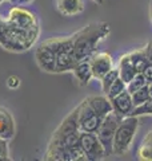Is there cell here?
<instances>
[{"label": "cell", "mask_w": 152, "mask_h": 161, "mask_svg": "<svg viewBox=\"0 0 152 161\" xmlns=\"http://www.w3.org/2000/svg\"><path fill=\"white\" fill-rule=\"evenodd\" d=\"M78 59L73 50V35L65 38H58V51L55 62V73L72 71Z\"/></svg>", "instance_id": "5"}, {"label": "cell", "mask_w": 152, "mask_h": 161, "mask_svg": "<svg viewBox=\"0 0 152 161\" xmlns=\"http://www.w3.org/2000/svg\"><path fill=\"white\" fill-rule=\"evenodd\" d=\"M143 141H145V142H149V144H152V130H149L148 134L145 136V138H144Z\"/></svg>", "instance_id": "28"}, {"label": "cell", "mask_w": 152, "mask_h": 161, "mask_svg": "<svg viewBox=\"0 0 152 161\" xmlns=\"http://www.w3.org/2000/svg\"><path fill=\"white\" fill-rule=\"evenodd\" d=\"M145 85H147V80H145L144 74L138 73L128 83H127V90H128L129 93H134V92H136V90H139L140 87L145 86Z\"/></svg>", "instance_id": "20"}, {"label": "cell", "mask_w": 152, "mask_h": 161, "mask_svg": "<svg viewBox=\"0 0 152 161\" xmlns=\"http://www.w3.org/2000/svg\"><path fill=\"white\" fill-rule=\"evenodd\" d=\"M89 64H91V69H92L94 78L98 80H100L109 70H112L115 67L112 57L105 51H100V53L96 51L89 58Z\"/></svg>", "instance_id": "11"}, {"label": "cell", "mask_w": 152, "mask_h": 161, "mask_svg": "<svg viewBox=\"0 0 152 161\" xmlns=\"http://www.w3.org/2000/svg\"><path fill=\"white\" fill-rule=\"evenodd\" d=\"M128 58H129L131 63H132V66H134L136 73H143L144 70L151 64L148 58H147V55H145L144 47L128 53Z\"/></svg>", "instance_id": "16"}, {"label": "cell", "mask_w": 152, "mask_h": 161, "mask_svg": "<svg viewBox=\"0 0 152 161\" xmlns=\"http://www.w3.org/2000/svg\"><path fill=\"white\" fill-rule=\"evenodd\" d=\"M151 20H152V0H151Z\"/></svg>", "instance_id": "32"}, {"label": "cell", "mask_w": 152, "mask_h": 161, "mask_svg": "<svg viewBox=\"0 0 152 161\" xmlns=\"http://www.w3.org/2000/svg\"><path fill=\"white\" fill-rule=\"evenodd\" d=\"M7 20L11 22L12 24H15V26L23 28V30L40 32V26H39L38 16L27 8H23V7H19V6L12 7L8 11Z\"/></svg>", "instance_id": "9"}, {"label": "cell", "mask_w": 152, "mask_h": 161, "mask_svg": "<svg viewBox=\"0 0 152 161\" xmlns=\"http://www.w3.org/2000/svg\"><path fill=\"white\" fill-rule=\"evenodd\" d=\"M121 118L123 117H120L119 114H116L112 110L109 114H107L103 118L98 132H96L101 145L104 147L105 152H107V156H112L114 136H115V132H116V129H118V125H119Z\"/></svg>", "instance_id": "7"}, {"label": "cell", "mask_w": 152, "mask_h": 161, "mask_svg": "<svg viewBox=\"0 0 152 161\" xmlns=\"http://www.w3.org/2000/svg\"><path fill=\"white\" fill-rule=\"evenodd\" d=\"M79 144L83 148L85 156H87V161H99L107 157V152L101 145L96 133L80 132Z\"/></svg>", "instance_id": "10"}, {"label": "cell", "mask_w": 152, "mask_h": 161, "mask_svg": "<svg viewBox=\"0 0 152 161\" xmlns=\"http://www.w3.org/2000/svg\"><path fill=\"white\" fill-rule=\"evenodd\" d=\"M138 157H139V160L152 161V144L143 141L140 148L138 149Z\"/></svg>", "instance_id": "23"}, {"label": "cell", "mask_w": 152, "mask_h": 161, "mask_svg": "<svg viewBox=\"0 0 152 161\" xmlns=\"http://www.w3.org/2000/svg\"><path fill=\"white\" fill-rule=\"evenodd\" d=\"M73 74L76 79L79 80L82 85H87L91 82V79L94 78L92 75V69L89 64V59H84V60H79L73 67Z\"/></svg>", "instance_id": "15"}, {"label": "cell", "mask_w": 152, "mask_h": 161, "mask_svg": "<svg viewBox=\"0 0 152 161\" xmlns=\"http://www.w3.org/2000/svg\"><path fill=\"white\" fill-rule=\"evenodd\" d=\"M3 2H4V0H0V3H3Z\"/></svg>", "instance_id": "33"}, {"label": "cell", "mask_w": 152, "mask_h": 161, "mask_svg": "<svg viewBox=\"0 0 152 161\" xmlns=\"http://www.w3.org/2000/svg\"><path fill=\"white\" fill-rule=\"evenodd\" d=\"M58 51V38H51L40 43L35 50V59L39 67L45 73H55Z\"/></svg>", "instance_id": "6"}, {"label": "cell", "mask_w": 152, "mask_h": 161, "mask_svg": "<svg viewBox=\"0 0 152 161\" xmlns=\"http://www.w3.org/2000/svg\"><path fill=\"white\" fill-rule=\"evenodd\" d=\"M148 92H149V97L152 98V82L148 83Z\"/></svg>", "instance_id": "30"}, {"label": "cell", "mask_w": 152, "mask_h": 161, "mask_svg": "<svg viewBox=\"0 0 152 161\" xmlns=\"http://www.w3.org/2000/svg\"><path fill=\"white\" fill-rule=\"evenodd\" d=\"M116 78H119V70H118V67H114L112 70H109V71L100 79L101 90H103V93H104L105 95H107L108 90H109V87H111V85L115 82Z\"/></svg>", "instance_id": "18"}, {"label": "cell", "mask_w": 152, "mask_h": 161, "mask_svg": "<svg viewBox=\"0 0 152 161\" xmlns=\"http://www.w3.org/2000/svg\"><path fill=\"white\" fill-rule=\"evenodd\" d=\"M131 115H136V117H141V115H152V98L149 97L144 103L135 106Z\"/></svg>", "instance_id": "21"}, {"label": "cell", "mask_w": 152, "mask_h": 161, "mask_svg": "<svg viewBox=\"0 0 152 161\" xmlns=\"http://www.w3.org/2000/svg\"><path fill=\"white\" fill-rule=\"evenodd\" d=\"M109 32L111 27L108 23L95 22L73 34V50L78 62L92 57L98 46L108 36Z\"/></svg>", "instance_id": "1"}, {"label": "cell", "mask_w": 152, "mask_h": 161, "mask_svg": "<svg viewBox=\"0 0 152 161\" xmlns=\"http://www.w3.org/2000/svg\"><path fill=\"white\" fill-rule=\"evenodd\" d=\"M80 138V128L78 122L76 110L73 109L67 117H65L58 129L53 132L52 138L49 141V145H58V147L69 148L79 144Z\"/></svg>", "instance_id": "4"}, {"label": "cell", "mask_w": 152, "mask_h": 161, "mask_svg": "<svg viewBox=\"0 0 152 161\" xmlns=\"http://www.w3.org/2000/svg\"><path fill=\"white\" fill-rule=\"evenodd\" d=\"M144 51H145L147 58H148V60H149V63L152 64V40L144 46Z\"/></svg>", "instance_id": "26"}, {"label": "cell", "mask_w": 152, "mask_h": 161, "mask_svg": "<svg viewBox=\"0 0 152 161\" xmlns=\"http://www.w3.org/2000/svg\"><path fill=\"white\" fill-rule=\"evenodd\" d=\"M139 129V117L127 115L120 119L114 136L112 156H124L129 152Z\"/></svg>", "instance_id": "3"}, {"label": "cell", "mask_w": 152, "mask_h": 161, "mask_svg": "<svg viewBox=\"0 0 152 161\" xmlns=\"http://www.w3.org/2000/svg\"><path fill=\"white\" fill-rule=\"evenodd\" d=\"M131 97H132V102H134V106H139V105L144 103L147 99L149 98V92H148V83L145 86L140 87L139 90L131 93Z\"/></svg>", "instance_id": "19"}, {"label": "cell", "mask_w": 152, "mask_h": 161, "mask_svg": "<svg viewBox=\"0 0 152 161\" xmlns=\"http://www.w3.org/2000/svg\"><path fill=\"white\" fill-rule=\"evenodd\" d=\"M125 89H127V83L119 77V78L115 79V82L112 85H111V87H109L108 93H107V97L109 99H112L114 97H116V95H119L121 92H124Z\"/></svg>", "instance_id": "22"}, {"label": "cell", "mask_w": 152, "mask_h": 161, "mask_svg": "<svg viewBox=\"0 0 152 161\" xmlns=\"http://www.w3.org/2000/svg\"><path fill=\"white\" fill-rule=\"evenodd\" d=\"M95 3H98V4H103L104 3V0H94Z\"/></svg>", "instance_id": "31"}, {"label": "cell", "mask_w": 152, "mask_h": 161, "mask_svg": "<svg viewBox=\"0 0 152 161\" xmlns=\"http://www.w3.org/2000/svg\"><path fill=\"white\" fill-rule=\"evenodd\" d=\"M7 86L9 89H16L20 86V79L18 77H15V75H12V77H9L7 79Z\"/></svg>", "instance_id": "25"}, {"label": "cell", "mask_w": 152, "mask_h": 161, "mask_svg": "<svg viewBox=\"0 0 152 161\" xmlns=\"http://www.w3.org/2000/svg\"><path fill=\"white\" fill-rule=\"evenodd\" d=\"M118 70H119V77L123 79L125 83H128L129 80L132 79L136 74H138V73L135 71L132 63H131V60H129V58H128V54H124L123 57L120 58Z\"/></svg>", "instance_id": "17"}, {"label": "cell", "mask_w": 152, "mask_h": 161, "mask_svg": "<svg viewBox=\"0 0 152 161\" xmlns=\"http://www.w3.org/2000/svg\"><path fill=\"white\" fill-rule=\"evenodd\" d=\"M39 38L38 31H28L0 18V46L12 53L29 50Z\"/></svg>", "instance_id": "2"}, {"label": "cell", "mask_w": 152, "mask_h": 161, "mask_svg": "<svg viewBox=\"0 0 152 161\" xmlns=\"http://www.w3.org/2000/svg\"><path fill=\"white\" fill-rule=\"evenodd\" d=\"M87 99L89 101L91 106L95 110V113L99 115V117L104 118L107 114H109L112 112V103H111V99L107 95H91L87 97Z\"/></svg>", "instance_id": "13"}, {"label": "cell", "mask_w": 152, "mask_h": 161, "mask_svg": "<svg viewBox=\"0 0 152 161\" xmlns=\"http://www.w3.org/2000/svg\"><path fill=\"white\" fill-rule=\"evenodd\" d=\"M111 103H112V109L116 114H119L120 117H127V115H131L134 110V102H132V97H131V93L128 90H124L121 92L119 95H116L111 99Z\"/></svg>", "instance_id": "12"}, {"label": "cell", "mask_w": 152, "mask_h": 161, "mask_svg": "<svg viewBox=\"0 0 152 161\" xmlns=\"http://www.w3.org/2000/svg\"><path fill=\"white\" fill-rule=\"evenodd\" d=\"M75 110H76V115H78L80 132H92V133L98 132L103 118L99 117V115L95 113V110L92 109V106H91L89 101L87 98Z\"/></svg>", "instance_id": "8"}, {"label": "cell", "mask_w": 152, "mask_h": 161, "mask_svg": "<svg viewBox=\"0 0 152 161\" xmlns=\"http://www.w3.org/2000/svg\"><path fill=\"white\" fill-rule=\"evenodd\" d=\"M13 3H18V4H27V3H31L33 0H11Z\"/></svg>", "instance_id": "29"}, {"label": "cell", "mask_w": 152, "mask_h": 161, "mask_svg": "<svg viewBox=\"0 0 152 161\" xmlns=\"http://www.w3.org/2000/svg\"><path fill=\"white\" fill-rule=\"evenodd\" d=\"M0 160H9L8 144L6 138H2V137H0Z\"/></svg>", "instance_id": "24"}, {"label": "cell", "mask_w": 152, "mask_h": 161, "mask_svg": "<svg viewBox=\"0 0 152 161\" xmlns=\"http://www.w3.org/2000/svg\"><path fill=\"white\" fill-rule=\"evenodd\" d=\"M56 7L64 16H75L84 11V0H56Z\"/></svg>", "instance_id": "14"}, {"label": "cell", "mask_w": 152, "mask_h": 161, "mask_svg": "<svg viewBox=\"0 0 152 161\" xmlns=\"http://www.w3.org/2000/svg\"><path fill=\"white\" fill-rule=\"evenodd\" d=\"M143 74H144V77H145L147 83H151L152 82V64H149V66L144 70Z\"/></svg>", "instance_id": "27"}]
</instances>
